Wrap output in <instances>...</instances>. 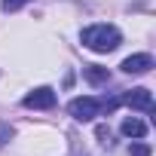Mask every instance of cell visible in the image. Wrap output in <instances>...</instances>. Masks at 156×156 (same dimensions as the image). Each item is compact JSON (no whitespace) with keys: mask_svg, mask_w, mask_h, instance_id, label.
<instances>
[{"mask_svg":"<svg viewBox=\"0 0 156 156\" xmlns=\"http://www.w3.org/2000/svg\"><path fill=\"white\" fill-rule=\"evenodd\" d=\"M80 40H83V46L92 49V52H113V49L122 43V34H119L113 25H89V28H83Z\"/></svg>","mask_w":156,"mask_h":156,"instance_id":"6da1fadb","label":"cell"},{"mask_svg":"<svg viewBox=\"0 0 156 156\" xmlns=\"http://www.w3.org/2000/svg\"><path fill=\"white\" fill-rule=\"evenodd\" d=\"M67 113L73 116V119H80V122H92L95 116H101L104 113V101L101 98H73L70 104H67Z\"/></svg>","mask_w":156,"mask_h":156,"instance_id":"7a4b0ae2","label":"cell"},{"mask_svg":"<svg viewBox=\"0 0 156 156\" xmlns=\"http://www.w3.org/2000/svg\"><path fill=\"white\" fill-rule=\"evenodd\" d=\"M22 104H25V107H31V110H49V107H55V89L40 86V89L28 92Z\"/></svg>","mask_w":156,"mask_h":156,"instance_id":"3957f363","label":"cell"},{"mask_svg":"<svg viewBox=\"0 0 156 156\" xmlns=\"http://www.w3.org/2000/svg\"><path fill=\"white\" fill-rule=\"evenodd\" d=\"M119 101H122V104H129L132 110L153 113V95H150V89H132V92L119 95Z\"/></svg>","mask_w":156,"mask_h":156,"instance_id":"277c9868","label":"cell"},{"mask_svg":"<svg viewBox=\"0 0 156 156\" xmlns=\"http://www.w3.org/2000/svg\"><path fill=\"white\" fill-rule=\"evenodd\" d=\"M150 67H153V55H147V52L129 55V58L122 61V70H126V73H147Z\"/></svg>","mask_w":156,"mask_h":156,"instance_id":"5b68a950","label":"cell"},{"mask_svg":"<svg viewBox=\"0 0 156 156\" xmlns=\"http://www.w3.org/2000/svg\"><path fill=\"white\" fill-rule=\"evenodd\" d=\"M119 132H122L126 138H144V135H147V122H141L138 116H126L122 126H119Z\"/></svg>","mask_w":156,"mask_h":156,"instance_id":"8992f818","label":"cell"},{"mask_svg":"<svg viewBox=\"0 0 156 156\" xmlns=\"http://www.w3.org/2000/svg\"><path fill=\"white\" fill-rule=\"evenodd\" d=\"M83 76H86L92 86H104V83L110 80V70L101 67V64H89V67H83Z\"/></svg>","mask_w":156,"mask_h":156,"instance_id":"52a82bcc","label":"cell"},{"mask_svg":"<svg viewBox=\"0 0 156 156\" xmlns=\"http://www.w3.org/2000/svg\"><path fill=\"white\" fill-rule=\"evenodd\" d=\"M9 138H12V126L9 122H0V147H6Z\"/></svg>","mask_w":156,"mask_h":156,"instance_id":"ba28073f","label":"cell"},{"mask_svg":"<svg viewBox=\"0 0 156 156\" xmlns=\"http://www.w3.org/2000/svg\"><path fill=\"white\" fill-rule=\"evenodd\" d=\"M129 153H132V156H150L153 150H150V144H132Z\"/></svg>","mask_w":156,"mask_h":156,"instance_id":"9c48e42d","label":"cell"},{"mask_svg":"<svg viewBox=\"0 0 156 156\" xmlns=\"http://www.w3.org/2000/svg\"><path fill=\"white\" fill-rule=\"evenodd\" d=\"M25 3H28V0H3L0 6H3V12H16V9H22Z\"/></svg>","mask_w":156,"mask_h":156,"instance_id":"30bf717a","label":"cell"},{"mask_svg":"<svg viewBox=\"0 0 156 156\" xmlns=\"http://www.w3.org/2000/svg\"><path fill=\"white\" fill-rule=\"evenodd\" d=\"M95 135H98V141H101V144H110V129H107V126H98V129H95Z\"/></svg>","mask_w":156,"mask_h":156,"instance_id":"8fae6325","label":"cell"}]
</instances>
